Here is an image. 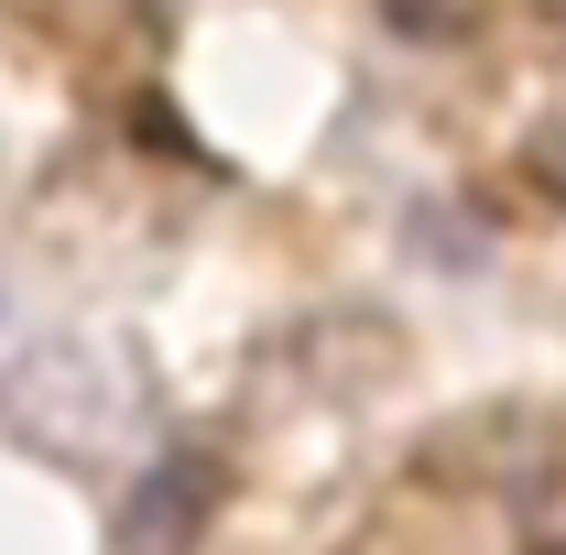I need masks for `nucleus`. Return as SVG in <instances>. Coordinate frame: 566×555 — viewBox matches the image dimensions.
Here are the masks:
<instances>
[{
  "label": "nucleus",
  "instance_id": "2",
  "mask_svg": "<svg viewBox=\"0 0 566 555\" xmlns=\"http://www.w3.org/2000/svg\"><path fill=\"white\" fill-rule=\"evenodd\" d=\"M512 534H523V555H566V436L512 480Z\"/></svg>",
  "mask_w": 566,
  "mask_h": 555
},
{
  "label": "nucleus",
  "instance_id": "1",
  "mask_svg": "<svg viewBox=\"0 0 566 555\" xmlns=\"http://www.w3.org/2000/svg\"><path fill=\"white\" fill-rule=\"evenodd\" d=\"M208 512H218V458L175 447V458H153L132 480V501L109 512V555H197Z\"/></svg>",
  "mask_w": 566,
  "mask_h": 555
},
{
  "label": "nucleus",
  "instance_id": "3",
  "mask_svg": "<svg viewBox=\"0 0 566 555\" xmlns=\"http://www.w3.org/2000/svg\"><path fill=\"white\" fill-rule=\"evenodd\" d=\"M534 11H545V22H556V33H566V0H534Z\"/></svg>",
  "mask_w": 566,
  "mask_h": 555
}]
</instances>
